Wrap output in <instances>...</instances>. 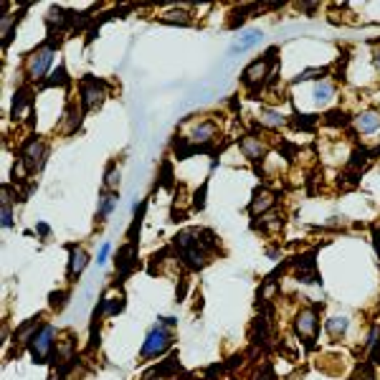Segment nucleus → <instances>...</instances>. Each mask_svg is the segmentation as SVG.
Returning a JSON list of instances; mask_svg holds the SVG:
<instances>
[{"label": "nucleus", "instance_id": "obj_1", "mask_svg": "<svg viewBox=\"0 0 380 380\" xmlns=\"http://www.w3.org/2000/svg\"><path fill=\"white\" fill-rule=\"evenodd\" d=\"M170 248L188 271H203L219 251V236L211 228H188L177 233Z\"/></svg>", "mask_w": 380, "mask_h": 380}, {"label": "nucleus", "instance_id": "obj_2", "mask_svg": "<svg viewBox=\"0 0 380 380\" xmlns=\"http://www.w3.org/2000/svg\"><path fill=\"white\" fill-rule=\"evenodd\" d=\"M276 63H279V46H271L264 56L253 58L246 69H244V74H241V84H244L248 97L259 99V94L267 89L269 81L276 77Z\"/></svg>", "mask_w": 380, "mask_h": 380}, {"label": "nucleus", "instance_id": "obj_3", "mask_svg": "<svg viewBox=\"0 0 380 380\" xmlns=\"http://www.w3.org/2000/svg\"><path fill=\"white\" fill-rule=\"evenodd\" d=\"M54 56H56V49L49 46L46 41H43L41 46H35L31 54H26V58H23V77H26V84L41 86L51 74Z\"/></svg>", "mask_w": 380, "mask_h": 380}, {"label": "nucleus", "instance_id": "obj_4", "mask_svg": "<svg viewBox=\"0 0 380 380\" xmlns=\"http://www.w3.org/2000/svg\"><path fill=\"white\" fill-rule=\"evenodd\" d=\"M322 302H310L299 307L294 315V335L299 338L307 350H315L317 335H319V312H322Z\"/></svg>", "mask_w": 380, "mask_h": 380}, {"label": "nucleus", "instance_id": "obj_5", "mask_svg": "<svg viewBox=\"0 0 380 380\" xmlns=\"http://www.w3.org/2000/svg\"><path fill=\"white\" fill-rule=\"evenodd\" d=\"M109 94H112V84L104 79H97L92 74H84L79 79V106L84 114L99 109L109 99Z\"/></svg>", "mask_w": 380, "mask_h": 380}, {"label": "nucleus", "instance_id": "obj_6", "mask_svg": "<svg viewBox=\"0 0 380 380\" xmlns=\"http://www.w3.org/2000/svg\"><path fill=\"white\" fill-rule=\"evenodd\" d=\"M175 342V332L165 327V324L157 322L155 327H150V332L145 335L142 340V347H140V363H148V360H155L162 358L165 352L173 347Z\"/></svg>", "mask_w": 380, "mask_h": 380}, {"label": "nucleus", "instance_id": "obj_7", "mask_svg": "<svg viewBox=\"0 0 380 380\" xmlns=\"http://www.w3.org/2000/svg\"><path fill=\"white\" fill-rule=\"evenodd\" d=\"M56 342H58L56 324L43 322L29 345V355H31V360H33V365H46V363H51L54 350H56Z\"/></svg>", "mask_w": 380, "mask_h": 380}, {"label": "nucleus", "instance_id": "obj_8", "mask_svg": "<svg viewBox=\"0 0 380 380\" xmlns=\"http://www.w3.org/2000/svg\"><path fill=\"white\" fill-rule=\"evenodd\" d=\"M18 160L26 165L29 175H35L46 168V160H49V145L43 140L41 134H29L26 140L21 142L18 148Z\"/></svg>", "mask_w": 380, "mask_h": 380}, {"label": "nucleus", "instance_id": "obj_9", "mask_svg": "<svg viewBox=\"0 0 380 380\" xmlns=\"http://www.w3.org/2000/svg\"><path fill=\"white\" fill-rule=\"evenodd\" d=\"M317 248L307 253H296L294 259H289L287 264L294 269V279L299 284H322V276L317 271Z\"/></svg>", "mask_w": 380, "mask_h": 380}, {"label": "nucleus", "instance_id": "obj_10", "mask_svg": "<svg viewBox=\"0 0 380 380\" xmlns=\"http://www.w3.org/2000/svg\"><path fill=\"white\" fill-rule=\"evenodd\" d=\"M276 203H279V193L267 188V185H259V188L253 190L251 203H248V216H251L253 221L261 219V216H267V213L274 211Z\"/></svg>", "mask_w": 380, "mask_h": 380}, {"label": "nucleus", "instance_id": "obj_11", "mask_svg": "<svg viewBox=\"0 0 380 380\" xmlns=\"http://www.w3.org/2000/svg\"><path fill=\"white\" fill-rule=\"evenodd\" d=\"M41 319H43V315H35V317H29L26 322H21L18 327L13 330V352L8 355V358H18V352L21 350H29V345H31V340L35 338V332H38V327H41Z\"/></svg>", "mask_w": 380, "mask_h": 380}, {"label": "nucleus", "instance_id": "obj_12", "mask_svg": "<svg viewBox=\"0 0 380 380\" xmlns=\"http://www.w3.org/2000/svg\"><path fill=\"white\" fill-rule=\"evenodd\" d=\"M239 150H241V155L246 157L251 165H261V162L267 160V155H269V145H267V140L264 137H259V134H253V132H248V134H244L239 140Z\"/></svg>", "mask_w": 380, "mask_h": 380}, {"label": "nucleus", "instance_id": "obj_13", "mask_svg": "<svg viewBox=\"0 0 380 380\" xmlns=\"http://www.w3.org/2000/svg\"><path fill=\"white\" fill-rule=\"evenodd\" d=\"M177 375H183V367H180V355L173 350L168 355V360H162V363L150 367L148 373L142 375V380H175Z\"/></svg>", "mask_w": 380, "mask_h": 380}, {"label": "nucleus", "instance_id": "obj_14", "mask_svg": "<svg viewBox=\"0 0 380 380\" xmlns=\"http://www.w3.org/2000/svg\"><path fill=\"white\" fill-rule=\"evenodd\" d=\"M114 267H117V282L125 284L127 276L132 274L134 269H137V244L132 241H127L125 246L117 248V256H114Z\"/></svg>", "mask_w": 380, "mask_h": 380}, {"label": "nucleus", "instance_id": "obj_15", "mask_svg": "<svg viewBox=\"0 0 380 380\" xmlns=\"http://www.w3.org/2000/svg\"><path fill=\"white\" fill-rule=\"evenodd\" d=\"M26 112L33 114V89L31 84H21L13 94V104H10V122H23Z\"/></svg>", "mask_w": 380, "mask_h": 380}, {"label": "nucleus", "instance_id": "obj_16", "mask_svg": "<svg viewBox=\"0 0 380 380\" xmlns=\"http://www.w3.org/2000/svg\"><path fill=\"white\" fill-rule=\"evenodd\" d=\"M352 132L360 137H370L380 132V109H363V112L352 114Z\"/></svg>", "mask_w": 380, "mask_h": 380}, {"label": "nucleus", "instance_id": "obj_17", "mask_svg": "<svg viewBox=\"0 0 380 380\" xmlns=\"http://www.w3.org/2000/svg\"><path fill=\"white\" fill-rule=\"evenodd\" d=\"M66 251H69V269H66V276H69V282L74 284V282H79V276L84 274V269L89 267L92 256H89V251H86L84 246H77V244H69Z\"/></svg>", "mask_w": 380, "mask_h": 380}, {"label": "nucleus", "instance_id": "obj_18", "mask_svg": "<svg viewBox=\"0 0 380 380\" xmlns=\"http://www.w3.org/2000/svg\"><path fill=\"white\" fill-rule=\"evenodd\" d=\"M6 10H8V3L3 6V15H0V35H3V51H8V46L13 43L15 29H18V23L23 21V13L29 10V6H21V8H18V13H6Z\"/></svg>", "mask_w": 380, "mask_h": 380}, {"label": "nucleus", "instance_id": "obj_19", "mask_svg": "<svg viewBox=\"0 0 380 380\" xmlns=\"http://www.w3.org/2000/svg\"><path fill=\"white\" fill-rule=\"evenodd\" d=\"M117 205H120V193L102 188V193H99V198H97V219H94L97 221V225L106 223L109 216L117 211Z\"/></svg>", "mask_w": 380, "mask_h": 380}, {"label": "nucleus", "instance_id": "obj_20", "mask_svg": "<svg viewBox=\"0 0 380 380\" xmlns=\"http://www.w3.org/2000/svg\"><path fill=\"white\" fill-rule=\"evenodd\" d=\"M256 125L261 127V129H284V127H289V117H284L279 109H274V106H261L259 114H256Z\"/></svg>", "mask_w": 380, "mask_h": 380}, {"label": "nucleus", "instance_id": "obj_21", "mask_svg": "<svg viewBox=\"0 0 380 380\" xmlns=\"http://www.w3.org/2000/svg\"><path fill=\"white\" fill-rule=\"evenodd\" d=\"M284 223H287V219H284V213H267V216H261L259 221H251V228L253 231H261L267 233V236H274V233H279L284 228Z\"/></svg>", "mask_w": 380, "mask_h": 380}, {"label": "nucleus", "instance_id": "obj_22", "mask_svg": "<svg viewBox=\"0 0 380 380\" xmlns=\"http://www.w3.org/2000/svg\"><path fill=\"white\" fill-rule=\"evenodd\" d=\"M347 330H350V317L335 315L324 319V332H327V338H330L332 342H340V340L347 335Z\"/></svg>", "mask_w": 380, "mask_h": 380}, {"label": "nucleus", "instance_id": "obj_23", "mask_svg": "<svg viewBox=\"0 0 380 380\" xmlns=\"http://www.w3.org/2000/svg\"><path fill=\"white\" fill-rule=\"evenodd\" d=\"M157 21L165 23V26H193V13L185 6H175L157 15Z\"/></svg>", "mask_w": 380, "mask_h": 380}, {"label": "nucleus", "instance_id": "obj_24", "mask_svg": "<svg viewBox=\"0 0 380 380\" xmlns=\"http://www.w3.org/2000/svg\"><path fill=\"white\" fill-rule=\"evenodd\" d=\"M86 114L81 112V106H77L74 102H66V112H63V134H74L81 127V120Z\"/></svg>", "mask_w": 380, "mask_h": 380}, {"label": "nucleus", "instance_id": "obj_25", "mask_svg": "<svg viewBox=\"0 0 380 380\" xmlns=\"http://www.w3.org/2000/svg\"><path fill=\"white\" fill-rule=\"evenodd\" d=\"M261 10H267V6H256V3H251V6H239V8H233V13L231 18H228V29L236 31L241 29L244 23L251 18V13H261Z\"/></svg>", "mask_w": 380, "mask_h": 380}, {"label": "nucleus", "instance_id": "obj_26", "mask_svg": "<svg viewBox=\"0 0 380 380\" xmlns=\"http://www.w3.org/2000/svg\"><path fill=\"white\" fill-rule=\"evenodd\" d=\"M335 94H338V86L332 84L330 79H324V81H317L315 89H312V99H315L317 106H327L335 99Z\"/></svg>", "mask_w": 380, "mask_h": 380}, {"label": "nucleus", "instance_id": "obj_27", "mask_svg": "<svg viewBox=\"0 0 380 380\" xmlns=\"http://www.w3.org/2000/svg\"><path fill=\"white\" fill-rule=\"evenodd\" d=\"M261 38H264V33H261V31H256V29L246 31V33L239 35V41H236L231 49H228V54H231V56H233V54H246V51H251L253 46H259Z\"/></svg>", "mask_w": 380, "mask_h": 380}, {"label": "nucleus", "instance_id": "obj_28", "mask_svg": "<svg viewBox=\"0 0 380 380\" xmlns=\"http://www.w3.org/2000/svg\"><path fill=\"white\" fill-rule=\"evenodd\" d=\"M148 205H150L148 198L140 200V203H134V219H132V225H129V231H127V239L132 241V244H137V239H140V228H142V221H145V213H148Z\"/></svg>", "mask_w": 380, "mask_h": 380}, {"label": "nucleus", "instance_id": "obj_29", "mask_svg": "<svg viewBox=\"0 0 380 380\" xmlns=\"http://www.w3.org/2000/svg\"><path fill=\"white\" fill-rule=\"evenodd\" d=\"M332 74V66H315V69H304L299 71L294 79H292V84H304V81H324V79Z\"/></svg>", "mask_w": 380, "mask_h": 380}, {"label": "nucleus", "instance_id": "obj_30", "mask_svg": "<svg viewBox=\"0 0 380 380\" xmlns=\"http://www.w3.org/2000/svg\"><path fill=\"white\" fill-rule=\"evenodd\" d=\"M56 86H71V77H69V69H66V63H58L56 71H51L49 79L43 81L38 89H56Z\"/></svg>", "mask_w": 380, "mask_h": 380}, {"label": "nucleus", "instance_id": "obj_31", "mask_svg": "<svg viewBox=\"0 0 380 380\" xmlns=\"http://www.w3.org/2000/svg\"><path fill=\"white\" fill-rule=\"evenodd\" d=\"M322 122L327 127H340V129H345V127L352 125V114L345 112V109H330V112L322 114Z\"/></svg>", "mask_w": 380, "mask_h": 380}, {"label": "nucleus", "instance_id": "obj_32", "mask_svg": "<svg viewBox=\"0 0 380 380\" xmlns=\"http://www.w3.org/2000/svg\"><path fill=\"white\" fill-rule=\"evenodd\" d=\"M120 183H122V170H120V165L112 160L109 165H106V170H104V185H102V188L120 193Z\"/></svg>", "mask_w": 380, "mask_h": 380}, {"label": "nucleus", "instance_id": "obj_33", "mask_svg": "<svg viewBox=\"0 0 380 380\" xmlns=\"http://www.w3.org/2000/svg\"><path fill=\"white\" fill-rule=\"evenodd\" d=\"M289 125L302 132H315V127L319 125V114H296L294 120H289Z\"/></svg>", "mask_w": 380, "mask_h": 380}, {"label": "nucleus", "instance_id": "obj_34", "mask_svg": "<svg viewBox=\"0 0 380 380\" xmlns=\"http://www.w3.org/2000/svg\"><path fill=\"white\" fill-rule=\"evenodd\" d=\"M69 296H71V289H56L49 294V310L51 312H63L66 304H69Z\"/></svg>", "mask_w": 380, "mask_h": 380}, {"label": "nucleus", "instance_id": "obj_35", "mask_svg": "<svg viewBox=\"0 0 380 380\" xmlns=\"http://www.w3.org/2000/svg\"><path fill=\"white\" fill-rule=\"evenodd\" d=\"M125 307H127V296L122 294V292H120V294H114V296H106V317L122 315Z\"/></svg>", "mask_w": 380, "mask_h": 380}, {"label": "nucleus", "instance_id": "obj_36", "mask_svg": "<svg viewBox=\"0 0 380 380\" xmlns=\"http://www.w3.org/2000/svg\"><path fill=\"white\" fill-rule=\"evenodd\" d=\"M347 380H378V378H375V367L370 365V363H360V365L355 367V373Z\"/></svg>", "mask_w": 380, "mask_h": 380}, {"label": "nucleus", "instance_id": "obj_37", "mask_svg": "<svg viewBox=\"0 0 380 380\" xmlns=\"http://www.w3.org/2000/svg\"><path fill=\"white\" fill-rule=\"evenodd\" d=\"M157 177H160V180H157V185H162V188H173V185H175V183H173V162H168V160H165V162H162V168H160V175H157Z\"/></svg>", "mask_w": 380, "mask_h": 380}, {"label": "nucleus", "instance_id": "obj_38", "mask_svg": "<svg viewBox=\"0 0 380 380\" xmlns=\"http://www.w3.org/2000/svg\"><path fill=\"white\" fill-rule=\"evenodd\" d=\"M205 193H208V180L200 185V190H196V196H193V208L196 211H203L205 208Z\"/></svg>", "mask_w": 380, "mask_h": 380}, {"label": "nucleus", "instance_id": "obj_39", "mask_svg": "<svg viewBox=\"0 0 380 380\" xmlns=\"http://www.w3.org/2000/svg\"><path fill=\"white\" fill-rule=\"evenodd\" d=\"M109 256H112V244L104 241V244L99 246V251H97V267H104L106 261H109Z\"/></svg>", "mask_w": 380, "mask_h": 380}, {"label": "nucleus", "instance_id": "obj_40", "mask_svg": "<svg viewBox=\"0 0 380 380\" xmlns=\"http://www.w3.org/2000/svg\"><path fill=\"white\" fill-rule=\"evenodd\" d=\"M367 363H370L373 367L380 365V338H378V342H375V345L367 350Z\"/></svg>", "mask_w": 380, "mask_h": 380}, {"label": "nucleus", "instance_id": "obj_41", "mask_svg": "<svg viewBox=\"0 0 380 380\" xmlns=\"http://www.w3.org/2000/svg\"><path fill=\"white\" fill-rule=\"evenodd\" d=\"M253 380H276L274 370H271V365H261L259 373L253 375Z\"/></svg>", "mask_w": 380, "mask_h": 380}, {"label": "nucleus", "instance_id": "obj_42", "mask_svg": "<svg viewBox=\"0 0 380 380\" xmlns=\"http://www.w3.org/2000/svg\"><path fill=\"white\" fill-rule=\"evenodd\" d=\"M296 10H304V13H317L319 6H317V3H296Z\"/></svg>", "mask_w": 380, "mask_h": 380}, {"label": "nucleus", "instance_id": "obj_43", "mask_svg": "<svg viewBox=\"0 0 380 380\" xmlns=\"http://www.w3.org/2000/svg\"><path fill=\"white\" fill-rule=\"evenodd\" d=\"M373 248H375V253H378V259H380V228H378V225H373Z\"/></svg>", "mask_w": 380, "mask_h": 380}, {"label": "nucleus", "instance_id": "obj_44", "mask_svg": "<svg viewBox=\"0 0 380 380\" xmlns=\"http://www.w3.org/2000/svg\"><path fill=\"white\" fill-rule=\"evenodd\" d=\"M35 233H38V236H41V239L46 241V239H49L51 228H49V225H46V223H38V225H35Z\"/></svg>", "mask_w": 380, "mask_h": 380}, {"label": "nucleus", "instance_id": "obj_45", "mask_svg": "<svg viewBox=\"0 0 380 380\" xmlns=\"http://www.w3.org/2000/svg\"><path fill=\"white\" fill-rule=\"evenodd\" d=\"M160 324H165V327H170V330H175L177 319H175V317H160Z\"/></svg>", "mask_w": 380, "mask_h": 380}, {"label": "nucleus", "instance_id": "obj_46", "mask_svg": "<svg viewBox=\"0 0 380 380\" xmlns=\"http://www.w3.org/2000/svg\"><path fill=\"white\" fill-rule=\"evenodd\" d=\"M267 253H269V259H276V256H282V248H279V246H271Z\"/></svg>", "mask_w": 380, "mask_h": 380}, {"label": "nucleus", "instance_id": "obj_47", "mask_svg": "<svg viewBox=\"0 0 380 380\" xmlns=\"http://www.w3.org/2000/svg\"><path fill=\"white\" fill-rule=\"evenodd\" d=\"M373 63L380 69V49H375V51H373Z\"/></svg>", "mask_w": 380, "mask_h": 380}, {"label": "nucleus", "instance_id": "obj_48", "mask_svg": "<svg viewBox=\"0 0 380 380\" xmlns=\"http://www.w3.org/2000/svg\"><path fill=\"white\" fill-rule=\"evenodd\" d=\"M177 380H203V378H198V375L193 373H183V378H177Z\"/></svg>", "mask_w": 380, "mask_h": 380}]
</instances>
